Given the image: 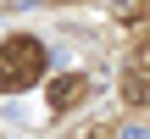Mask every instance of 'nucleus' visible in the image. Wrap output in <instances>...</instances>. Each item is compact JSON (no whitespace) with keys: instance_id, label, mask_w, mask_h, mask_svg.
Segmentation results:
<instances>
[{"instance_id":"f257e3e1","label":"nucleus","mask_w":150,"mask_h":139,"mask_svg":"<svg viewBox=\"0 0 150 139\" xmlns=\"http://www.w3.org/2000/svg\"><path fill=\"white\" fill-rule=\"evenodd\" d=\"M45 67H50V50H45L33 33H11V39H0V95H22V89H33V84L45 78Z\"/></svg>"},{"instance_id":"f03ea898","label":"nucleus","mask_w":150,"mask_h":139,"mask_svg":"<svg viewBox=\"0 0 150 139\" xmlns=\"http://www.w3.org/2000/svg\"><path fill=\"white\" fill-rule=\"evenodd\" d=\"M83 89H89V84H83V72H67V78H56V84H50V106H56V111H72V106L83 100Z\"/></svg>"},{"instance_id":"7ed1b4c3","label":"nucleus","mask_w":150,"mask_h":139,"mask_svg":"<svg viewBox=\"0 0 150 139\" xmlns=\"http://www.w3.org/2000/svg\"><path fill=\"white\" fill-rule=\"evenodd\" d=\"M122 95H128V100H150V78H139V72H134V78H128V89H122Z\"/></svg>"},{"instance_id":"20e7f679","label":"nucleus","mask_w":150,"mask_h":139,"mask_svg":"<svg viewBox=\"0 0 150 139\" xmlns=\"http://www.w3.org/2000/svg\"><path fill=\"white\" fill-rule=\"evenodd\" d=\"M111 6H128V0H111Z\"/></svg>"}]
</instances>
